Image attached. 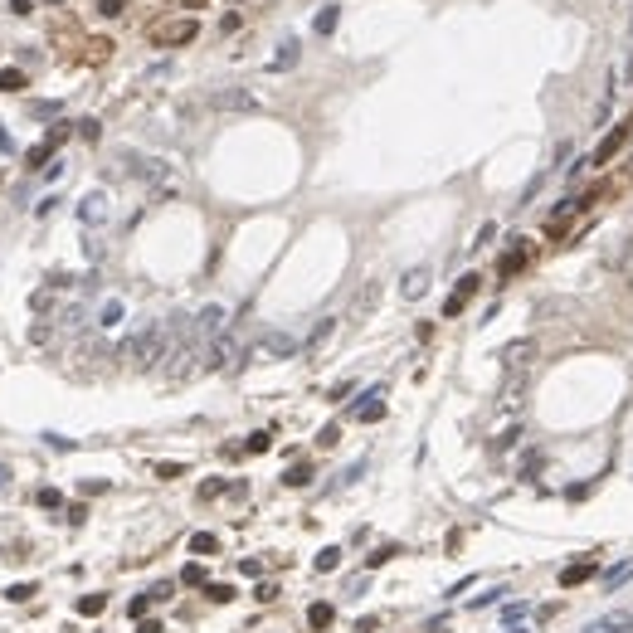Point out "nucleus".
<instances>
[{"instance_id":"f257e3e1","label":"nucleus","mask_w":633,"mask_h":633,"mask_svg":"<svg viewBox=\"0 0 633 633\" xmlns=\"http://www.w3.org/2000/svg\"><path fill=\"white\" fill-rule=\"evenodd\" d=\"M166 351H171V327L166 322H146L141 332H132L127 341H122V360L127 365H137V371H146V365H156V360H166Z\"/></svg>"},{"instance_id":"f03ea898","label":"nucleus","mask_w":633,"mask_h":633,"mask_svg":"<svg viewBox=\"0 0 633 633\" xmlns=\"http://www.w3.org/2000/svg\"><path fill=\"white\" fill-rule=\"evenodd\" d=\"M239 356H244L239 336L225 332V336H215V341L205 346V371H229V365H239Z\"/></svg>"},{"instance_id":"7ed1b4c3","label":"nucleus","mask_w":633,"mask_h":633,"mask_svg":"<svg viewBox=\"0 0 633 633\" xmlns=\"http://www.w3.org/2000/svg\"><path fill=\"white\" fill-rule=\"evenodd\" d=\"M229 332V312L220 307V302H209V307H200V316H195V341H215V336H225Z\"/></svg>"},{"instance_id":"20e7f679","label":"nucleus","mask_w":633,"mask_h":633,"mask_svg":"<svg viewBox=\"0 0 633 633\" xmlns=\"http://www.w3.org/2000/svg\"><path fill=\"white\" fill-rule=\"evenodd\" d=\"M108 220H113L108 195H102V190H88V195L78 200V225H83V229H102Z\"/></svg>"},{"instance_id":"39448f33","label":"nucleus","mask_w":633,"mask_h":633,"mask_svg":"<svg viewBox=\"0 0 633 633\" xmlns=\"http://www.w3.org/2000/svg\"><path fill=\"white\" fill-rule=\"evenodd\" d=\"M209 108H220V113H253L258 97L249 88H215V93H209Z\"/></svg>"},{"instance_id":"423d86ee","label":"nucleus","mask_w":633,"mask_h":633,"mask_svg":"<svg viewBox=\"0 0 633 633\" xmlns=\"http://www.w3.org/2000/svg\"><path fill=\"white\" fill-rule=\"evenodd\" d=\"M302 346H307V341H297L292 332H263V336H258V351L273 356V360H292Z\"/></svg>"},{"instance_id":"0eeeda50","label":"nucleus","mask_w":633,"mask_h":633,"mask_svg":"<svg viewBox=\"0 0 633 633\" xmlns=\"http://www.w3.org/2000/svg\"><path fill=\"white\" fill-rule=\"evenodd\" d=\"M195 34H200V25H195V20H166V25H156V30H151V39H156V44H190Z\"/></svg>"},{"instance_id":"6e6552de","label":"nucleus","mask_w":633,"mask_h":633,"mask_svg":"<svg viewBox=\"0 0 633 633\" xmlns=\"http://www.w3.org/2000/svg\"><path fill=\"white\" fill-rule=\"evenodd\" d=\"M585 633H633V614L609 609V614H599L595 623H585Z\"/></svg>"},{"instance_id":"1a4fd4ad","label":"nucleus","mask_w":633,"mask_h":633,"mask_svg":"<svg viewBox=\"0 0 633 633\" xmlns=\"http://www.w3.org/2000/svg\"><path fill=\"white\" fill-rule=\"evenodd\" d=\"M380 395H385L380 385H376V390H365V395H360V404L351 409V414L360 419V424H376V419H385V404H380Z\"/></svg>"},{"instance_id":"9d476101","label":"nucleus","mask_w":633,"mask_h":633,"mask_svg":"<svg viewBox=\"0 0 633 633\" xmlns=\"http://www.w3.org/2000/svg\"><path fill=\"white\" fill-rule=\"evenodd\" d=\"M400 292H404L409 302L429 292V268H424V263H419V268H409V273H404V283H400Z\"/></svg>"},{"instance_id":"9b49d317","label":"nucleus","mask_w":633,"mask_h":633,"mask_svg":"<svg viewBox=\"0 0 633 633\" xmlns=\"http://www.w3.org/2000/svg\"><path fill=\"white\" fill-rule=\"evenodd\" d=\"M478 283H483V278H478V273H468V278H463V283H458V292H453V297H448V302H444V312H448V316H458V312H463V302H468V297H472V292H478Z\"/></svg>"},{"instance_id":"f8f14e48","label":"nucleus","mask_w":633,"mask_h":633,"mask_svg":"<svg viewBox=\"0 0 633 633\" xmlns=\"http://www.w3.org/2000/svg\"><path fill=\"white\" fill-rule=\"evenodd\" d=\"M623 141H628V127H619V132H609V137L599 141V151L590 156V166H604V161H609V156H614V151H619Z\"/></svg>"},{"instance_id":"ddd939ff","label":"nucleus","mask_w":633,"mask_h":633,"mask_svg":"<svg viewBox=\"0 0 633 633\" xmlns=\"http://www.w3.org/2000/svg\"><path fill=\"white\" fill-rule=\"evenodd\" d=\"M590 575H595V560H579V565H565V570H560V585H565V590H570V585H585V579H590Z\"/></svg>"},{"instance_id":"4468645a","label":"nucleus","mask_w":633,"mask_h":633,"mask_svg":"<svg viewBox=\"0 0 633 633\" xmlns=\"http://www.w3.org/2000/svg\"><path fill=\"white\" fill-rule=\"evenodd\" d=\"M526 356H531V360H536V346H531V341H511V346L502 351V360L511 365V371H516V365H526Z\"/></svg>"},{"instance_id":"2eb2a0df","label":"nucleus","mask_w":633,"mask_h":633,"mask_svg":"<svg viewBox=\"0 0 633 633\" xmlns=\"http://www.w3.org/2000/svg\"><path fill=\"white\" fill-rule=\"evenodd\" d=\"M83 316H88V307H83V302H73V307H64V312H59V327H64V332H78V327H83Z\"/></svg>"},{"instance_id":"dca6fc26","label":"nucleus","mask_w":633,"mask_h":633,"mask_svg":"<svg viewBox=\"0 0 633 633\" xmlns=\"http://www.w3.org/2000/svg\"><path fill=\"white\" fill-rule=\"evenodd\" d=\"M117 322H122V302H117V297H108V302H102V312H97V327L108 332V327H117Z\"/></svg>"},{"instance_id":"f3484780","label":"nucleus","mask_w":633,"mask_h":633,"mask_svg":"<svg viewBox=\"0 0 633 633\" xmlns=\"http://www.w3.org/2000/svg\"><path fill=\"white\" fill-rule=\"evenodd\" d=\"M628 575H633V560H619L614 570H604V590H619V585H623Z\"/></svg>"},{"instance_id":"a211bd4d","label":"nucleus","mask_w":633,"mask_h":633,"mask_svg":"<svg viewBox=\"0 0 633 633\" xmlns=\"http://www.w3.org/2000/svg\"><path fill=\"white\" fill-rule=\"evenodd\" d=\"M283 483H288V487H307V483H312V468H307V463H292V468L283 472Z\"/></svg>"},{"instance_id":"6ab92c4d","label":"nucleus","mask_w":633,"mask_h":633,"mask_svg":"<svg viewBox=\"0 0 633 633\" xmlns=\"http://www.w3.org/2000/svg\"><path fill=\"white\" fill-rule=\"evenodd\" d=\"M332 619H336V609H332V604H312V609H307V623H312V628H327Z\"/></svg>"},{"instance_id":"aec40b11","label":"nucleus","mask_w":633,"mask_h":633,"mask_svg":"<svg viewBox=\"0 0 633 633\" xmlns=\"http://www.w3.org/2000/svg\"><path fill=\"white\" fill-rule=\"evenodd\" d=\"M297 64V39H283L278 44V59H273V69H292Z\"/></svg>"},{"instance_id":"412c9836","label":"nucleus","mask_w":633,"mask_h":633,"mask_svg":"<svg viewBox=\"0 0 633 633\" xmlns=\"http://www.w3.org/2000/svg\"><path fill=\"white\" fill-rule=\"evenodd\" d=\"M190 551H195V555H215V551H220V541L209 536V531H195V536H190Z\"/></svg>"},{"instance_id":"4be33fe9","label":"nucleus","mask_w":633,"mask_h":633,"mask_svg":"<svg viewBox=\"0 0 633 633\" xmlns=\"http://www.w3.org/2000/svg\"><path fill=\"white\" fill-rule=\"evenodd\" d=\"M25 88V73L20 69H0V93H20Z\"/></svg>"},{"instance_id":"5701e85b","label":"nucleus","mask_w":633,"mask_h":633,"mask_svg":"<svg viewBox=\"0 0 633 633\" xmlns=\"http://www.w3.org/2000/svg\"><path fill=\"white\" fill-rule=\"evenodd\" d=\"M312 565H316V570H322V575H327V570H336V565H341V551H336V546H327V551H322V555H316Z\"/></svg>"},{"instance_id":"b1692460","label":"nucleus","mask_w":633,"mask_h":633,"mask_svg":"<svg viewBox=\"0 0 633 633\" xmlns=\"http://www.w3.org/2000/svg\"><path fill=\"white\" fill-rule=\"evenodd\" d=\"M521 263H526V249H511V253L502 258V278H511V273L521 268Z\"/></svg>"},{"instance_id":"393cba45","label":"nucleus","mask_w":633,"mask_h":633,"mask_svg":"<svg viewBox=\"0 0 633 633\" xmlns=\"http://www.w3.org/2000/svg\"><path fill=\"white\" fill-rule=\"evenodd\" d=\"M49 151H54V146H49V141H39V146H34V151L25 156V161H30V171H39V166L49 161Z\"/></svg>"},{"instance_id":"a878e982","label":"nucleus","mask_w":633,"mask_h":633,"mask_svg":"<svg viewBox=\"0 0 633 633\" xmlns=\"http://www.w3.org/2000/svg\"><path fill=\"white\" fill-rule=\"evenodd\" d=\"M336 30V5H327L322 15H316V34H332Z\"/></svg>"},{"instance_id":"bb28decb","label":"nucleus","mask_w":633,"mask_h":633,"mask_svg":"<svg viewBox=\"0 0 633 633\" xmlns=\"http://www.w3.org/2000/svg\"><path fill=\"white\" fill-rule=\"evenodd\" d=\"M102 604H108L102 595H83V599H78V614H102Z\"/></svg>"},{"instance_id":"cd10ccee","label":"nucleus","mask_w":633,"mask_h":633,"mask_svg":"<svg viewBox=\"0 0 633 633\" xmlns=\"http://www.w3.org/2000/svg\"><path fill=\"white\" fill-rule=\"evenodd\" d=\"M39 507H44V511H59V507H64V497H59L54 487H44V492H39Z\"/></svg>"},{"instance_id":"c85d7f7f","label":"nucleus","mask_w":633,"mask_h":633,"mask_svg":"<svg viewBox=\"0 0 633 633\" xmlns=\"http://www.w3.org/2000/svg\"><path fill=\"white\" fill-rule=\"evenodd\" d=\"M205 595L215 599V604H229V599H234V590H229V585H205Z\"/></svg>"},{"instance_id":"c756f323","label":"nucleus","mask_w":633,"mask_h":633,"mask_svg":"<svg viewBox=\"0 0 633 633\" xmlns=\"http://www.w3.org/2000/svg\"><path fill=\"white\" fill-rule=\"evenodd\" d=\"M322 336H332V316H322V322H316V327H312V336H307V346H316V341H322Z\"/></svg>"},{"instance_id":"7c9ffc66","label":"nucleus","mask_w":633,"mask_h":633,"mask_svg":"<svg viewBox=\"0 0 633 633\" xmlns=\"http://www.w3.org/2000/svg\"><path fill=\"white\" fill-rule=\"evenodd\" d=\"M49 302H54V288H39V292H34V297H30V307H34V312H44V307H49Z\"/></svg>"},{"instance_id":"2f4dec72","label":"nucleus","mask_w":633,"mask_h":633,"mask_svg":"<svg viewBox=\"0 0 633 633\" xmlns=\"http://www.w3.org/2000/svg\"><path fill=\"white\" fill-rule=\"evenodd\" d=\"M336 439H341V429H336V424H327V429H322V434H316V448H332V444H336Z\"/></svg>"},{"instance_id":"473e14b6","label":"nucleus","mask_w":633,"mask_h":633,"mask_svg":"<svg viewBox=\"0 0 633 633\" xmlns=\"http://www.w3.org/2000/svg\"><path fill=\"white\" fill-rule=\"evenodd\" d=\"M502 595H507V590H502V585H497V590H487V595H478V599H472V609H487V604H497V599H502Z\"/></svg>"},{"instance_id":"72a5a7b5","label":"nucleus","mask_w":633,"mask_h":633,"mask_svg":"<svg viewBox=\"0 0 633 633\" xmlns=\"http://www.w3.org/2000/svg\"><path fill=\"white\" fill-rule=\"evenodd\" d=\"M185 463H156V478H181Z\"/></svg>"},{"instance_id":"f704fd0d","label":"nucleus","mask_w":633,"mask_h":633,"mask_svg":"<svg viewBox=\"0 0 633 633\" xmlns=\"http://www.w3.org/2000/svg\"><path fill=\"white\" fill-rule=\"evenodd\" d=\"M181 579H185V585H205V570H200V565H185Z\"/></svg>"},{"instance_id":"c9c22d12","label":"nucleus","mask_w":633,"mask_h":633,"mask_svg":"<svg viewBox=\"0 0 633 633\" xmlns=\"http://www.w3.org/2000/svg\"><path fill=\"white\" fill-rule=\"evenodd\" d=\"M30 113H34V117H59V102H34Z\"/></svg>"},{"instance_id":"e433bc0d","label":"nucleus","mask_w":633,"mask_h":633,"mask_svg":"<svg viewBox=\"0 0 633 633\" xmlns=\"http://www.w3.org/2000/svg\"><path fill=\"white\" fill-rule=\"evenodd\" d=\"M268 444H273V439H268V434H253V439H249V444H244V448H249V453H263V448H268Z\"/></svg>"},{"instance_id":"4c0bfd02","label":"nucleus","mask_w":633,"mask_h":633,"mask_svg":"<svg viewBox=\"0 0 633 633\" xmlns=\"http://www.w3.org/2000/svg\"><path fill=\"white\" fill-rule=\"evenodd\" d=\"M122 5H127V0H97V10H102V15H122Z\"/></svg>"},{"instance_id":"58836bf2","label":"nucleus","mask_w":633,"mask_h":633,"mask_svg":"<svg viewBox=\"0 0 633 633\" xmlns=\"http://www.w3.org/2000/svg\"><path fill=\"white\" fill-rule=\"evenodd\" d=\"M78 137H83V141H97V122H93V117H88V122H78Z\"/></svg>"},{"instance_id":"ea45409f","label":"nucleus","mask_w":633,"mask_h":633,"mask_svg":"<svg viewBox=\"0 0 633 633\" xmlns=\"http://www.w3.org/2000/svg\"><path fill=\"white\" fill-rule=\"evenodd\" d=\"M30 595H34V585H10L5 590V599H30Z\"/></svg>"},{"instance_id":"a19ab883","label":"nucleus","mask_w":633,"mask_h":633,"mask_svg":"<svg viewBox=\"0 0 633 633\" xmlns=\"http://www.w3.org/2000/svg\"><path fill=\"white\" fill-rule=\"evenodd\" d=\"M146 609H151V595H141V599H132V619H141Z\"/></svg>"},{"instance_id":"79ce46f5","label":"nucleus","mask_w":633,"mask_h":633,"mask_svg":"<svg viewBox=\"0 0 633 633\" xmlns=\"http://www.w3.org/2000/svg\"><path fill=\"white\" fill-rule=\"evenodd\" d=\"M137 633H161V623H156V619H141V623H137Z\"/></svg>"},{"instance_id":"37998d69","label":"nucleus","mask_w":633,"mask_h":633,"mask_svg":"<svg viewBox=\"0 0 633 633\" xmlns=\"http://www.w3.org/2000/svg\"><path fill=\"white\" fill-rule=\"evenodd\" d=\"M10 10H15V15H30L34 5H30V0H10Z\"/></svg>"},{"instance_id":"c03bdc74","label":"nucleus","mask_w":633,"mask_h":633,"mask_svg":"<svg viewBox=\"0 0 633 633\" xmlns=\"http://www.w3.org/2000/svg\"><path fill=\"white\" fill-rule=\"evenodd\" d=\"M623 73H633V30H628V59H623Z\"/></svg>"},{"instance_id":"a18cd8bd","label":"nucleus","mask_w":633,"mask_h":633,"mask_svg":"<svg viewBox=\"0 0 633 633\" xmlns=\"http://www.w3.org/2000/svg\"><path fill=\"white\" fill-rule=\"evenodd\" d=\"M0 151H10V132L5 127H0Z\"/></svg>"},{"instance_id":"49530a36","label":"nucleus","mask_w":633,"mask_h":633,"mask_svg":"<svg viewBox=\"0 0 633 633\" xmlns=\"http://www.w3.org/2000/svg\"><path fill=\"white\" fill-rule=\"evenodd\" d=\"M0 487H10V468H0Z\"/></svg>"},{"instance_id":"de8ad7c7","label":"nucleus","mask_w":633,"mask_h":633,"mask_svg":"<svg viewBox=\"0 0 633 633\" xmlns=\"http://www.w3.org/2000/svg\"><path fill=\"white\" fill-rule=\"evenodd\" d=\"M176 5H205V0H176Z\"/></svg>"},{"instance_id":"09e8293b","label":"nucleus","mask_w":633,"mask_h":633,"mask_svg":"<svg viewBox=\"0 0 633 633\" xmlns=\"http://www.w3.org/2000/svg\"><path fill=\"white\" fill-rule=\"evenodd\" d=\"M507 633H531V628H516V623H511V628H507Z\"/></svg>"},{"instance_id":"8fccbe9b","label":"nucleus","mask_w":633,"mask_h":633,"mask_svg":"<svg viewBox=\"0 0 633 633\" xmlns=\"http://www.w3.org/2000/svg\"><path fill=\"white\" fill-rule=\"evenodd\" d=\"M49 5H59V0H49Z\"/></svg>"}]
</instances>
